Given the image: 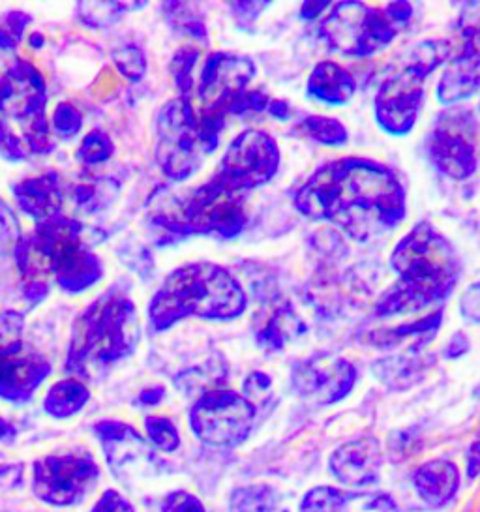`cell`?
<instances>
[{
  "mask_svg": "<svg viewBox=\"0 0 480 512\" xmlns=\"http://www.w3.org/2000/svg\"><path fill=\"white\" fill-rule=\"evenodd\" d=\"M295 209L340 227L357 241H368L400 226L407 196L390 167L370 158H336L317 167L293 196Z\"/></svg>",
  "mask_w": 480,
  "mask_h": 512,
  "instance_id": "obj_1",
  "label": "cell"
},
{
  "mask_svg": "<svg viewBox=\"0 0 480 512\" xmlns=\"http://www.w3.org/2000/svg\"><path fill=\"white\" fill-rule=\"evenodd\" d=\"M396 282L375 304V316L415 314L447 301L460 280V257L430 222L411 227L390 254Z\"/></svg>",
  "mask_w": 480,
  "mask_h": 512,
  "instance_id": "obj_2",
  "label": "cell"
},
{
  "mask_svg": "<svg viewBox=\"0 0 480 512\" xmlns=\"http://www.w3.org/2000/svg\"><path fill=\"white\" fill-rule=\"evenodd\" d=\"M248 308V297L237 276L218 263L195 261L180 265L164 280L149 304L150 327L164 332L186 317L233 321Z\"/></svg>",
  "mask_w": 480,
  "mask_h": 512,
  "instance_id": "obj_3",
  "label": "cell"
},
{
  "mask_svg": "<svg viewBox=\"0 0 480 512\" xmlns=\"http://www.w3.org/2000/svg\"><path fill=\"white\" fill-rule=\"evenodd\" d=\"M139 336L141 325L132 297L107 287L75 319L64 368L79 381L104 374L134 353Z\"/></svg>",
  "mask_w": 480,
  "mask_h": 512,
  "instance_id": "obj_4",
  "label": "cell"
},
{
  "mask_svg": "<svg viewBox=\"0 0 480 512\" xmlns=\"http://www.w3.org/2000/svg\"><path fill=\"white\" fill-rule=\"evenodd\" d=\"M447 40L422 42L411 62L387 77L375 94L377 126L392 137L409 136L417 124L424 100L426 77L449 59Z\"/></svg>",
  "mask_w": 480,
  "mask_h": 512,
  "instance_id": "obj_5",
  "label": "cell"
},
{
  "mask_svg": "<svg viewBox=\"0 0 480 512\" xmlns=\"http://www.w3.org/2000/svg\"><path fill=\"white\" fill-rule=\"evenodd\" d=\"M53 282L70 295L89 291L104 278V263L83 239V224L59 214L30 233Z\"/></svg>",
  "mask_w": 480,
  "mask_h": 512,
  "instance_id": "obj_6",
  "label": "cell"
},
{
  "mask_svg": "<svg viewBox=\"0 0 480 512\" xmlns=\"http://www.w3.org/2000/svg\"><path fill=\"white\" fill-rule=\"evenodd\" d=\"M321 36L345 57H372L394 42L396 29L385 12L364 2H338L321 23Z\"/></svg>",
  "mask_w": 480,
  "mask_h": 512,
  "instance_id": "obj_7",
  "label": "cell"
},
{
  "mask_svg": "<svg viewBox=\"0 0 480 512\" xmlns=\"http://www.w3.org/2000/svg\"><path fill=\"white\" fill-rule=\"evenodd\" d=\"M199 117L186 98H173L156 119V162L171 182L192 179L203 166V152L197 139Z\"/></svg>",
  "mask_w": 480,
  "mask_h": 512,
  "instance_id": "obj_8",
  "label": "cell"
},
{
  "mask_svg": "<svg viewBox=\"0 0 480 512\" xmlns=\"http://www.w3.org/2000/svg\"><path fill=\"white\" fill-rule=\"evenodd\" d=\"M280 162V147L269 132L246 130L231 141L212 181L233 194H242L272 181Z\"/></svg>",
  "mask_w": 480,
  "mask_h": 512,
  "instance_id": "obj_9",
  "label": "cell"
},
{
  "mask_svg": "<svg viewBox=\"0 0 480 512\" xmlns=\"http://www.w3.org/2000/svg\"><path fill=\"white\" fill-rule=\"evenodd\" d=\"M257 407L244 396L227 389H214L199 396L190 409L195 437L212 447H237L250 436Z\"/></svg>",
  "mask_w": 480,
  "mask_h": 512,
  "instance_id": "obj_10",
  "label": "cell"
},
{
  "mask_svg": "<svg viewBox=\"0 0 480 512\" xmlns=\"http://www.w3.org/2000/svg\"><path fill=\"white\" fill-rule=\"evenodd\" d=\"M430 160L443 175L454 181H465L479 167L477 122L465 109L443 111L428 137Z\"/></svg>",
  "mask_w": 480,
  "mask_h": 512,
  "instance_id": "obj_11",
  "label": "cell"
},
{
  "mask_svg": "<svg viewBox=\"0 0 480 512\" xmlns=\"http://www.w3.org/2000/svg\"><path fill=\"white\" fill-rule=\"evenodd\" d=\"M100 469L89 452L53 454L34 464V494L49 505H74L85 496Z\"/></svg>",
  "mask_w": 480,
  "mask_h": 512,
  "instance_id": "obj_12",
  "label": "cell"
},
{
  "mask_svg": "<svg viewBox=\"0 0 480 512\" xmlns=\"http://www.w3.org/2000/svg\"><path fill=\"white\" fill-rule=\"evenodd\" d=\"M293 389L302 400L314 406H332L342 402L357 383L353 362L332 353H315L300 361L291 374Z\"/></svg>",
  "mask_w": 480,
  "mask_h": 512,
  "instance_id": "obj_13",
  "label": "cell"
},
{
  "mask_svg": "<svg viewBox=\"0 0 480 512\" xmlns=\"http://www.w3.org/2000/svg\"><path fill=\"white\" fill-rule=\"evenodd\" d=\"M51 362L25 340L0 344V398L27 404L51 374Z\"/></svg>",
  "mask_w": 480,
  "mask_h": 512,
  "instance_id": "obj_14",
  "label": "cell"
},
{
  "mask_svg": "<svg viewBox=\"0 0 480 512\" xmlns=\"http://www.w3.org/2000/svg\"><path fill=\"white\" fill-rule=\"evenodd\" d=\"M255 77V64L250 57L216 51L203 61L197 83V96L203 107L224 109L233 98L248 91Z\"/></svg>",
  "mask_w": 480,
  "mask_h": 512,
  "instance_id": "obj_15",
  "label": "cell"
},
{
  "mask_svg": "<svg viewBox=\"0 0 480 512\" xmlns=\"http://www.w3.org/2000/svg\"><path fill=\"white\" fill-rule=\"evenodd\" d=\"M94 432L104 445L109 466L122 481L132 479L143 467L154 464L147 441L130 424L102 421L94 426Z\"/></svg>",
  "mask_w": 480,
  "mask_h": 512,
  "instance_id": "obj_16",
  "label": "cell"
},
{
  "mask_svg": "<svg viewBox=\"0 0 480 512\" xmlns=\"http://www.w3.org/2000/svg\"><path fill=\"white\" fill-rule=\"evenodd\" d=\"M464 36L462 53L447 64L435 87L437 100L443 106H456L480 89V32L467 29Z\"/></svg>",
  "mask_w": 480,
  "mask_h": 512,
  "instance_id": "obj_17",
  "label": "cell"
},
{
  "mask_svg": "<svg viewBox=\"0 0 480 512\" xmlns=\"http://www.w3.org/2000/svg\"><path fill=\"white\" fill-rule=\"evenodd\" d=\"M383 452L375 437L364 436L347 441L330 456V473L340 482L366 488L379 481Z\"/></svg>",
  "mask_w": 480,
  "mask_h": 512,
  "instance_id": "obj_18",
  "label": "cell"
},
{
  "mask_svg": "<svg viewBox=\"0 0 480 512\" xmlns=\"http://www.w3.org/2000/svg\"><path fill=\"white\" fill-rule=\"evenodd\" d=\"M12 194L19 211L32 220H38V224L62 214L66 201L59 173H44L40 177L17 182Z\"/></svg>",
  "mask_w": 480,
  "mask_h": 512,
  "instance_id": "obj_19",
  "label": "cell"
},
{
  "mask_svg": "<svg viewBox=\"0 0 480 512\" xmlns=\"http://www.w3.org/2000/svg\"><path fill=\"white\" fill-rule=\"evenodd\" d=\"M300 512H400V509L383 492L351 494L332 486H317L302 499Z\"/></svg>",
  "mask_w": 480,
  "mask_h": 512,
  "instance_id": "obj_20",
  "label": "cell"
},
{
  "mask_svg": "<svg viewBox=\"0 0 480 512\" xmlns=\"http://www.w3.org/2000/svg\"><path fill=\"white\" fill-rule=\"evenodd\" d=\"M306 92L319 104L345 106L357 92V81L338 62L323 61L315 64L306 83Z\"/></svg>",
  "mask_w": 480,
  "mask_h": 512,
  "instance_id": "obj_21",
  "label": "cell"
},
{
  "mask_svg": "<svg viewBox=\"0 0 480 512\" xmlns=\"http://www.w3.org/2000/svg\"><path fill=\"white\" fill-rule=\"evenodd\" d=\"M413 486L428 505L445 507L460 488V471L449 460H432L415 471Z\"/></svg>",
  "mask_w": 480,
  "mask_h": 512,
  "instance_id": "obj_22",
  "label": "cell"
},
{
  "mask_svg": "<svg viewBox=\"0 0 480 512\" xmlns=\"http://www.w3.org/2000/svg\"><path fill=\"white\" fill-rule=\"evenodd\" d=\"M120 184L111 177H83L68 188L75 209L85 214H98L109 209L119 197Z\"/></svg>",
  "mask_w": 480,
  "mask_h": 512,
  "instance_id": "obj_23",
  "label": "cell"
},
{
  "mask_svg": "<svg viewBox=\"0 0 480 512\" xmlns=\"http://www.w3.org/2000/svg\"><path fill=\"white\" fill-rule=\"evenodd\" d=\"M90 392L87 385L79 379H62L57 381L44 398L47 415L55 419H68L77 415L89 402Z\"/></svg>",
  "mask_w": 480,
  "mask_h": 512,
  "instance_id": "obj_24",
  "label": "cell"
},
{
  "mask_svg": "<svg viewBox=\"0 0 480 512\" xmlns=\"http://www.w3.org/2000/svg\"><path fill=\"white\" fill-rule=\"evenodd\" d=\"M302 331V321L291 306H280L257 332L259 346L269 351H282Z\"/></svg>",
  "mask_w": 480,
  "mask_h": 512,
  "instance_id": "obj_25",
  "label": "cell"
},
{
  "mask_svg": "<svg viewBox=\"0 0 480 512\" xmlns=\"http://www.w3.org/2000/svg\"><path fill=\"white\" fill-rule=\"evenodd\" d=\"M441 319H443V312L437 310V312H432L430 316L419 319V321H413V323H407V325H398L392 331L379 332V334H375L372 342H374V346L379 347L398 346V344L404 342L405 338L417 336L422 344H426L428 340L434 338L435 332L441 327Z\"/></svg>",
  "mask_w": 480,
  "mask_h": 512,
  "instance_id": "obj_26",
  "label": "cell"
},
{
  "mask_svg": "<svg viewBox=\"0 0 480 512\" xmlns=\"http://www.w3.org/2000/svg\"><path fill=\"white\" fill-rule=\"evenodd\" d=\"M145 4L147 2H79L77 14L87 27L102 29L119 21V17L126 12L145 8Z\"/></svg>",
  "mask_w": 480,
  "mask_h": 512,
  "instance_id": "obj_27",
  "label": "cell"
},
{
  "mask_svg": "<svg viewBox=\"0 0 480 512\" xmlns=\"http://www.w3.org/2000/svg\"><path fill=\"white\" fill-rule=\"evenodd\" d=\"M300 132L325 147H344L349 141V132L342 121L325 115H310L300 122Z\"/></svg>",
  "mask_w": 480,
  "mask_h": 512,
  "instance_id": "obj_28",
  "label": "cell"
},
{
  "mask_svg": "<svg viewBox=\"0 0 480 512\" xmlns=\"http://www.w3.org/2000/svg\"><path fill=\"white\" fill-rule=\"evenodd\" d=\"M381 377L383 383H387L394 391H405L411 385H415L422 376V368L419 361H413L409 357H398L387 362H377L374 372Z\"/></svg>",
  "mask_w": 480,
  "mask_h": 512,
  "instance_id": "obj_29",
  "label": "cell"
},
{
  "mask_svg": "<svg viewBox=\"0 0 480 512\" xmlns=\"http://www.w3.org/2000/svg\"><path fill=\"white\" fill-rule=\"evenodd\" d=\"M278 497L276 492L265 486H246L233 492L231 501H229V511L231 512H274L276 511Z\"/></svg>",
  "mask_w": 480,
  "mask_h": 512,
  "instance_id": "obj_30",
  "label": "cell"
},
{
  "mask_svg": "<svg viewBox=\"0 0 480 512\" xmlns=\"http://www.w3.org/2000/svg\"><path fill=\"white\" fill-rule=\"evenodd\" d=\"M199 59H201V51L188 46L180 47L171 59L169 72H171L177 91L180 92V98L190 100V94L194 92V70Z\"/></svg>",
  "mask_w": 480,
  "mask_h": 512,
  "instance_id": "obj_31",
  "label": "cell"
},
{
  "mask_svg": "<svg viewBox=\"0 0 480 512\" xmlns=\"http://www.w3.org/2000/svg\"><path fill=\"white\" fill-rule=\"evenodd\" d=\"M225 111L220 107H201L199 124H197V139L203 154H212L220 145V137L225 128Z\"/></svg>",
  "mask_w": 480,
  "mask_h": 512,
  "instance_id": "obj_32",
  "label": "cell"
},
{
  "mask_svg": "<svg viewBox=\"0 0 480 512\" xmlns=\"http://www.w3.org/2000/svg\"><path fill=\"white\" fill-rule=\"evenodd\" d=\"M115 156V143L105 134L104 130H92L83 137L79 149H77V160L83 166H100L109 162Z\"/></svg>",
  "mask_w": 480,
  "mask_h": 512,
  "instance_id": "obj_33",
  "label": "cell"
},
{
  "mask_svg": "<svg viewBox=\"0 0 480 512\" xmlns=\"http://www.w3.org/2000/svg\"><path fill=\"white\" fill-rule=\"evenodd\" d=\"M165 14L167 19L171 21V25L177 31L184 32L188 36H192L199 42H207V29L201 16L195 14L194 8L190 4L184 2H165Z\"/></svg>",
  "mask_w": 480,
  "mask_h": 512,
  "instance_id": "obj_34",
  "label": "cell"
},
{
  "mask_svg": "<svg viewBox=\"0 0 480 512\" xmlns=\"http://www.w3.org/2000/svg\"><path fill=\"white\" fill-rule=\"evenodd\" d=\"M111 57H113L120 76L126 77L132 83H139L147 74L145 51L135 44H124V46L113 49Z\"/></svg>",
  "mask_w": 480,
  "mask_h": 512,
  "instance_id": "obj_35",
  "label": "cell"
},
{
  "mask_svg": "<svg viewBox=\"0 0 480 512\" xmlns=\"http://www.w3.org/2000/svg\"><path fill=\"white\" fill-rule=\"evenodd\" d=\"M49 122H51L53 136L59 137L62 141H70L81 132L83 115L72 104L60 102L59 106L53 109V115H51Z\"/></svg>",
  "mask_w": 480,
  "mask_h": 512,
  "instance_id": "obj_36",
  "label": "cell"
},
{
  "mask_svg": "<svg viewBox=\"0 0 480 512\" xmlns=\"http://www.w3.org/2000/svg\"><path fill=\"white\" fill-rule=\"evenodd\" d=\"M21 237L23 231L15 212L4 199H0V257L14 256Z\"/></svg>",
  "mask_w": 480,
  "mask_h": 512,
  "instance_id": "obj_37",
  "label": "cell"
},
{
  "mask_svg": "<svg viewBox=\"0 0 480 512\" xmlns=\"http://www.w3.org/2000/svg\"><path fill=\"white\" fill-rule=\"evenodd\" d=\"M145 428L150 441L165 452H173L179 449L180 436L175 422L167 417H147Z\"/></svg>",
  "mask_w": 480,
  "mask_h": 512,
  "instance_id": "obj_38",
  "label": "cell"
},
{
  "mask_svg": "<svg viewBox=\"0 0 480 512\" xmlns=\"http://www.w3.org/2000/svg\"><path fill=\"white\" fill-rule=\"evenodd\" d=\"M27 145L4 121H0V158L8 162L27 160Z\"/></svg>",
  "mask_w": 480,
  "mask_h": 512,
  "instance_id": "obj_39",
  "label": "cell"
},
{
  "mask_svg": "<svg viewBox=\"0 0 480 512\" xmlns=\"http://www.w3.org/2000/svg\"><path fill=\"white\" fill-rule=\"evenodd\" d=\"M272 394V381L263 372H252L244 381V396L254 404H265Z\"/></svg>",
  "mask_w": 480,
  "mask_h": 512,
  "instance_id": "obj_40",
  "label": "cell"
},
{
  "mask_svg": "<svg viewBox=\"0 0 480 512\" xmlns=\"http://www.w3.org/2000/svg\"><path fill=\"white\" fill-rule=\"evenodd\" d=\"M23 329H25V316L21 312L8 310L0 314V344L19 340Z\"/></svg>",
  "mask_w": 480,
  "mask_h": 512,
  "instance_id": "obj_41",
  "label": "cell"
},
{
  "mask_svg": "<svg viewBox=\"0 0 480 512\" xmlns=\"http://www.w3.org/2000/svg\"><path fill=\"white\" fill-rule=\"evenodd\" d=\"M162 512H205V507L194 494L173 492L165 497Z\"/></svg>",
  "mask_w": 480,
  "mask_h": 512,
  "instance_id": "obj_42",
  "label": "cell"
},
{
  "mask_svg": "<svg viewBox=\"0 0 480 512\" xmlns=\"http://www.w3.org/2000/svg\"><path fill=\"white\" fill-rule=\"evenodd\" d=\"M460 314L471 321L480 325V280L471 284L465 289L460 297Z\"/></svg>",
  "mask_w": 480,
  "mask_h": 512,
  "instance_id": "obj_43",
  "label": "cell"
},
{
  "mask_svg": "<svg viewBox=\"0 0 480 512\" xmlns=\"http://www.w3.org/2000/svg\"><path fill=\"white\" fill-rule=\"evenodd\" d=\"M92 512H134V507L128 503V499L120 496L115 490H107Z\"/></svg>",
  "mask_w": 480,
  "mask_h": 512,
  "instance_id": "obj_44",
  "label": "cell"
},
{
  "mask_svg": "<svg viewBox=\"0 0 480 512\" xmlns=\"http://www.w3.org/2000/svg\"><path fill=\"white\" fill-rule=\"evenodd\" d=\"M270 2H233L231 10L239 17V21H255L257 16L267 8Z\"/></svg>",
  "mask_w": 480,
  "mask_h": 512,
  "instance_id": "obj_45",
  "label": "cell"
},
{
  "mask_svg": "<svg viewBox=\"0 0 480 512\" xmlns=\"http://www.w3.org/2000/svg\"><path fill=\"white\" fill-rule=\"evenodd\" d=\"M385 14L394 23H407L413 16V6L409 2H390Z\"/></svg>",
  "mask_w": 480,
  "mask_h": 512,
  "instance_id": "obj_46",
  "label": "cell"
},
{
  "mask_svg": "<svg viewBox=\"0 0 480 512\" xmlns=\"http://www.w3.org/2000/svg\"><path fill=\"white\" fill-rule=\"evenodd\" d=\"M467 349H469V340L465 338V334H462V332H456L450 338L449 346H447V357L449 359H458V357H462L464 353H467Z\"/></svg>",
  "mask_w": 480,
  "mask_h": 512,
  "instance_id": "obj_47",
  "label": "cell"
},
{
  "mask_svg": "<svg viewBox=\"0 0 480 512\" xmlns=\"http://www.w3.org/2000/svg\"><path fill=\"white\" fill-rule=\"evenodd\" d=\"M330 2H304L300 8V16L306 21H312L315 17L321 16L325 10H329Z\"/></svg>",
  "mask_w": 480,
  "mask_h": 512,
  "instance_id": "obj_48",
  "label": "cell"
},
{
  "mask_svg": "<svg viewBox=\"0 0 480 512\" xmlns=\"http://www.w3.org/2000/svg\"><path fill=\"white\" fill-rule=\"evenodd\" d=\"M274 119H278V121H289L291 119V106L285 102V100H270L269 111Z\"/></svg>",
  "mask_w": 480,
  "mask_h": 512,
  "instance_id": "obj_49",
  "label": "cell"
},
{
  "mask_svg": "<svg viewBox=\"0 0 480 512\" xmlns=\"http://www.w3.org/2000/svg\"><path fill=\"white\" fill-rule=\"evenodd\" d=\"M165 396V391L162 387H150L141 392L139 400L145 404V406H156L162 402V398Z\"/></svg>",
  "mask_w": 480,
  "mask_h": 512,
  "instance_id": "obj_50",
  "label": "cell"
},
{
  "mask_svg": "<svg viewBox=\"0 0 480 512\" xmlns=\"http://www.w3.org/2000/svg\"><path fill=\"white\" fill-rule=\"evenodd\" d=\"M17 42L10 36V32L4 29V25L0 23V51H14Z\"/></svg>",
  "mask_w": 480,
  "mask_h": 512,
  "instance_id": "obj_51",
  "label": "cell"
},
{
  "mask_svg": "<svg viewBox=\"0 0 480 512\" xmlns=\"http://www.w3.org/2000/svg\"><path fill=\"white\" fill-rule=\"evenodd\" d=\"M15 437V428L8 421L0 419V441H10Z\"/></svg>",
  "mask_w": 480,
  "mask_h": 512,
  "instance_id": "obj_52",
  "label": "cell"
},
{
  "mask_svg": "<svg viewBox=\"0 0 480 512\" xmlns=\"http://www.w3.org/2000/svg\"><path fill=\"white\" fill-rule=\"evenodd\" d=\"M479 452V456L475 458V460H471V464H480V449L479 447H473V451H471V454H477Z\"/></svg>",
  "mask_w": 480,
  "mask_h": 512,
  "instance_id": "obj_53",
  "label": "cell"
},
{
  "mask_svg": "<svg viewBox=\"0 0 480 512\" xmlns=\"http://www.w3.org/2000/svg\"><path fill=\"white\" fill-rule=\"evenodd\" d=\"M479 109H480V102H479Z\"/></svg>",
  "mask_w": 480,
  "mask_h": 512,
  "instance_id": "obj_54",
  "label": "cell"
}]
</instances>
